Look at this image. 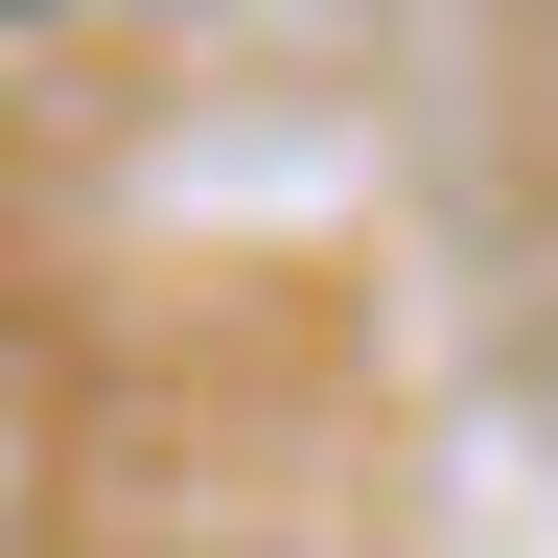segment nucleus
I'll return each mask as SVG.
<instances>
[{"mask_svg": "<svg viewBox=\"0 0 558 558\" xmlns=\"http://www.w3.org/2000/svg\"><path fill=\"white\" fill-rule=\"evenodd\" d=\"M0 24H24V0H0Z\"/></svg>", "mask_w": 558, "mask_h": 558, "instance_id": "obj_1", "label": "nucleus"}]
</instances>
